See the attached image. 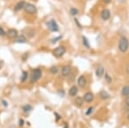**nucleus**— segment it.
<instances>
[{
  "label": "nucleus",
  "mask_w": 129,
  "mask_h": 128,
  "mask_svg": "<svg viewBox=\"0 0 129 128\" xmlns=\"http://www.w3.org/2000/svg\"><path fill=\"white\" fill-rule=\"evenodd\" d=\"M118 47H119V50L121 52V53H126V51L128 50L129 48V40L126 37L122 36L120 38V40L119 41V45H118Z\"/></svg>",
  "instance_id": "f257e3e1"
},
{
  "label": "nucleus",
  "mask_w": 129,
  "mask_h": 128,
  "mask_svg": "<svg viewBox=\"0 0 129 128\" xmlns=\"http://www.w3.org/2000/svg\"><path fill=\"white\" fill-rule=\"evenodd\" d=\"M41 77V69L36 68V69H35L34 71H33V72H32V76H31V82L35 83V82H36Z\"/></svg>",
  "instance_id": "f03ea898"
},
{
  "label": "nucleus",
  "mask_w": 129,
  "mask_h": 128,
  "mask_svg": "<svg viewBox=\"0 0 129 128\" xmlns=\"http://www.w3.org/2000/svg\"><path fill=\"white\" fill-rule=\"evenodd\" d=\"M66 47L63 46H59V47H57L54 50H53V53L56 58H60L66 53Z\"/></svg>",
  "instance_id": "7ed1b4c3"
},
{
  "label": "nucleus",
  "mask_w": 129,
  "mask_h": 128,
  "mask_svg": "<svg viewBox=\"0 0 129 128\" xmlns=\"http://www.w3.org/2000/svg\"><path fill=\"white\" fill-rule=\"evenodd\" d=\"M47 26L48 28V29L52 32H58L59 30V25L57 24V22H55V20H50L47 23Z\"/></svg>",
  "instance_id": "20e7f679"
},
{
  "label": "nucleus",
  "mask_w": 129,
  "mask_h": 128,
  "mask_svg": "<svg viewBox=\"0 0 129 128\" xmlns=\"http://www.w3.org/2000/svg\"><path fill=\"white\" fill-rule=\"evenodd\" d=\"M24 10H25V11H26L27 13H28V14H35V13H36V11H37L36 7H35L34 5L30 4V3L25 4Z\"/></svg>",
  "instance_id": "39448f33"
},
{
  "label": "nucleus",
  "mask_w": 129,
  "mask_h": 128,
  "mask_svg": "<svg viewBox=\"0 0 129 128\" xmlns=\"http://www.w3.org/2000/svg\"><path fill=\"white\" fill-rule=\"evenodd\" d=\"M18 36V32L14 28H11V29H9L7 32V37L10 39H16V37Z\"/></svg>",
  "instance_id": "423d86ee"
},
{
  "label": "nucleus",
  "mask_w": 129,
  "mask_h": 128,
  "mask_svg": "<svg viewBox=\"0 0 129 128\" xmlns=\"http://www.w3.org/2000/svg\"><path fill=\"white\" fill-rule=\"evenodd\" d=\"M86 83H87V80H86V77L84 76H80L78 79V85L79 86L80 88H84L86 86Z\"/></svg>",
  "instance_id": "0eeeda50"
},
{
  "label": "nucleus",
  "mask_w": 129,
  "mask_h": 128,
  "mask_svg": "<svg viewBox=\"0 0 129 128\" xmlns=\"http://www.w3.org/2000/svg\"><path fill=\"white\" fill-rule=\"evenodd\" d=\"M101 17L103 20H109V17H110V11L108 9H104L102 10L101 12Z\"/></svg>",
  "instance_id": "6e6552de"
},
{
  "label": "nucleus",
  "mask_w": 129,
  "mask_h": 128,
  "mask_svg": "<svg viewBox=\"0 0 129 128\" xmlns=\"http://www.w3.org/2000/svg\"><path fill=\"white\" fill-rule=\"evenodd\" d=\"M84 100L86 102H91L93 100H94V95L91 92H87L84 94Z\"/></svg>",
  "instance_id": "1a4fd4ad"
},
{
  "label": "nucleus",
  "mask_w": 129,
  "mask_h": 128,
  "mask_svg": "<svg viewBox=\"0 0 129 128\" xmlns=\"http://www.w3.org/2000/svg\"><path fill=\"white\" fill-rule=\"evenodd\" d=\"M71 72V67L69 65H64V66L62 67L61 69V74L64 76V77H67Z\"/></svg>",
  "instance_id": "9d476101"
},
{
  "label": "nucleus",
  "mask_w": 129,
  "mask_h": 128,
  "mask_svg": "<svg viewBox=\"0 0 129 128\" xmlns=\"http://www.w3.org/2000/svg\"><path fill=\"white\" fill-rule=\"evenodd\" d=\"M25 1H23V0H22V1L18 2L17 4L16 5L15 8H14V10H15V11H19V10L24 9V6H25Z\"/></svg>",
  "instance_id": "9b49d317"
},
{
  "label": "nucleus",
  "mask_w": 129,
  "mask_h": 128,
  "mask_svg": "<svg viewBox=\"0 0 129 128\" xmlns=\"http://www.w3.org/2000/svg\"><path fill=\"white\" fill-rule=\"evenodd\" d=\"M103 74H104V68H103V66H102V65H99L96 68V70H95V75L98 77H102L103 76Z\"/></svg>",
  "instance_id": "f8f14e48"
},
{
  "label": "nucleus",
  "mask_w": 129,
  "mask_h": 128,
  "mask_svg": "<svg viewBox=\"0 0 129 128\" xmlns=\"http://www.w3.org/2000/svg\"><path fill=\"white\" fill-rule=\"evenodd\" d=\"M78 87L77 86H72V87L70 88V90H69V95L71 96H75L77 94H78Z\"/></svg>",
  "instance_id": "ddd939ff"
},
{
  "label": "nucleus",
  "mask_w": 129,
  "mask_h": 128,
  "mask_svg": "<svg viewBox=\"0 0 129 128\" xmlns=\"http://www.w3.org/2000/svg\"><path fill=\"white\" fill-rule=\"evenodd\" d=\"M16 42L17 43H26L27 42V39L25 38V36L23 35H19L16 38Z\"/></svg>",
  "instance_id": "4468645a"
},
{
  "label": "nucleus",
  "mask_w": 129,
  "mask_h": 128,
  "mask_svg": "<svg viewBox=\"0 0 129 128\" xmlns=\"http://www.w3.org/2000/svg\"><path fill=\"white\" fill-rule=\"evenodd\" d=\"M100 96H101L102 99H103V100H106V99L109 98V94L108 93L107 91H105V90H102L101 92H100Z\"/></svg>",
  "instance_id": "2eb2a0df"
},
{
  "label": "nucleus",
  "mask_w": 129,
  "mask_h": 128,
  "mask_svg": "<svg viewBox=\"0 0 129 128\" xmlns=\"http://www.w3.org/2000/svg\"><path fill=\"white\" fill-rule=\"evenodd\" d=\"M121 93L122 95L125 96H129V86H124L123 88H122V90H121Z\"/></svg>",
  "instance_id": "dca6fc26"
},
{
  "label": "nucleus",
  "mask_w": 129,
  "mask_h": 128,
  "mask_svg": "<svg viewBox=\"0 0 129 128\" xmlns=\"http://www.w3.org/2000/svg\"><path fill=\"white\" fill-rule=\"evenodd\" d=\"M32 106H31L30 104H26V105H24L23 107H22V110H23V112L24 113H28V112H30L31 110H32Z\"/></svg>",
  "instance_id": "f3484780"
},
{
  "label": "nucleus",
  "mask_w": 129,
  "mask_h": 128,
  "mask_svg": "<svg viewBox=\"0 0 129 128\" xmlns=\"http://www.w3.org/2000/svg\"><path fill=\"white\" fill-rule=\"evenodd\" d=\"M82 40H83V44H84V46L87 47V48H89V47H90V45H89V40H87L86 37H85V36H83V37H82Z\"/></svg>",
  "instance_id": "a211bd4d"
},
{
  "label": "nucleus",
  "mask_w": 129,
  "mask_h": 128,
  "mask_svg": "<svg viewBox=\"0 0 129 128\" xmlns=\"http://www.w3.org/2000/svg\"><path fill=\"white\" fill-rule=\"evenodd\" d=\"M27 78H28V72L27 71H23L22 72V77H21V82H25L27 80Z\"/></svg>",
  "instance_id": "6ab92c4d"
},
{
  "label": "nucleus",
  "mask_w": 129,
  "mask_h": 128,
  "mask_svg": "<svg viewBox=\"0 0 129 128\" xmlns=\"http://www.w3.org/2000/svg\"><path fill=\"white\" fill-rule=\"evenodd\" d=\"M75 104L78 107H81L83 105V99L81 97H78L76 99V101H75Z\"/></svg>",
  "instance_id": "aec40b11"
},
{
  "label": "nucleus",
  "mask_w": 129,
  "mask_h": 128,
  "mask_svg": "<svg viewBox=\"0 0 129 128\" xmlns=\"http://www.w3.org/2000/svg\"><path fill=\"white\" fill-rule=\"evenodd\" d=\"M58 71H59V69H58L57 66H52L51 68H50V72H51L52 74H57Z\"/></svg>",
  "instance_id": "412c9836"
},
{
  "label": "nucleus",
  "mask_w": 129,
  "mask_h": 128,
  "mask_svg": "<svg viewBox=\"0 0 129 128\" xmlns=\"http://www.w3.org/2000/svg\"><path fill=\"white\" fill-rule=\"evenodd\" d=\"M78 13V10L76 9V8H72V9L70 10V14L72 16H77Z\"/></svg>",
  "instance_id": "4be33fe9"
},
{
  "label": "nucleus",
  "mask_w": 129,
  "mask_h": 128,
  "mask_svg": "<svg viewBox=\"0 0 129 128\" xmlns=\"http://www.w3.org/2000/svg\"><path fill=\"white\" fill-rule=\"evenodd\" d=\"M105 79H106V81H107L108 83H110V82H112V78L110 77V76L108 75V74H106L105 75Z\"/></svg>",
  "instance_id": "5701e85b"
},
{
  "label": "nucleus",
  "mask_w": 129,
  "mask_h": 128,
  "mask_svg": "<svg viewBox=\"0 0 129 128\" xmlns=\"http://www.w3.org/2000/svg\"><path fill=\"white\" fill-rule=\"evenodd\" d=\"M5 35H6L5 31L4 30V28L2 27H0V36H5Z\"/></svg>",
  "instance_id": "b1692460"
},
{
  "label": "nucleus",
  "mask_w": 129,
  "mask_h": 128,
  "mask_svg": "<svg viewBox=\"0 0 129 128\" xmlns=\"http://www.w3.org/2000/svg\"><path fill=\"white\" fill-rule=\"evenodd\" d=\"M92 110H93V108H92V107H91V108H88V111L86 112V114H87V115H89L91 113H92Z\"/></svg>",
  "instance_id": "393cba45"
},
{
  "label": "nucleus",
  "mask_w": 129,
  "mask_h": 128,
  "mask_svg": "<svg viewBox=\"0 0 129 128\" xmlns=\"http://www.w3.org/2000/svg\"><path fill=\"white\" fill-rule=\"evenodd\" d=\"M61 38H62V37L59 36V37H58V38H55V39H53V40H52L51 41H52V43H55V42H57V40H60Z\"/></svg>",
  "instance_id": "a878e982"
},
{
  "label": "nucleus",
  "mask_w": 129,
  "mask_h": 128,
  "mask_svg": "<svg viewBox=\"0 0 129 128\" xmlns=\"http://www.w3.org/2000/svg\"><path fill=\"white\" fill-rule=\"evenodd\" d=\"M126 107H127V108H129V96H127V98L126 99Z\"/></svg>",
  "instance_id": "bb28decb"
},
{
  "label": "nucleus",
  "mask_w": 129,
  "mask_h": 128,
  "mask_svg": "<svg viewBox=\"0 0 129 128\" xmlns=\"http://www.w3.org/2000/svg\"><path fill=\"white\" fill-rule=\"evenodd\" d=\"M24 124V120L23 119H19V126H22Z\"/></svg>",
  "instance_id": "cd10ccee"
},
{
  "label": "nucleus",
  "mask_w": 129,
  "mask_h": 128,
  "mask_svg": "<svg viewBox=\"0 0 129 128\" xmlns=\"http://www.w3.org/2000/svg\"><path fill=\"white\" fill-rule=\"evenodd\" d=\"M2 102H3V105H4L5 107H7V106H8V103L6 102L5 101H4V100H3V101H2Z\"/></svg>",
  "instance_id": "c85d7f7f"
},
{
  "label": "nucleus",
  "mask_w": 129,
  "mask_h": 128,
  "mask_svg": "<svg viewBox=\"0 0 129 128\" xmlns=\"http://www.w3.org/2000/svg\"><path fill=\"white\" fill-rule=\"evenodd\" d=\"M126 73L129 75V64H128V65L126 66Z\"/></svg>",
  "instance_id": "c756f323"
},
{
  "label": "nucleus",
  "mask_w": 129,
  "mask_h": 128,
  "mask_svg": "<svg viewBox=\"0 0 129 128\" xmlns=\"http://www.w3.org/2000/svg\"><path fill=\"white\" fill-rule=\"evenodd\" d=\"M103 1L104 2V3H107L108 4V3H109V2L111 1V0H103Z\"/></svg>",
  "instance_id": "7c9ffc66"
},
{
  "label": "nucleus",
  "mask_w": 129,
  "mask_h": 128,
  "mask_svg": "<svg viewBox=\"0 0 129 128\" xmlns=\"http://www.w3.org/2000/svg\"><path fill=\"white\" fill-rule=\"evenodd\" d=\"M64 128H68V126H67V125H64Z\"/></svg>",
  "instance_id": "2f4dec72"
},
{
  "label": "nucleus",
  "mask_w": 129,
  "mask_h": 128,
  "mask_svg": "<svg viewBox=\"0 0 129 128\" xmlns=\"http://www.w3.org/2000/svg\"><path fill=\"white\" fill-rule=\"evenodd\" d=\"M127 119H128V120H129V114L127 115Z\"/></svg>",
  "instance_id": "473e14b6"
}]
</instances>
